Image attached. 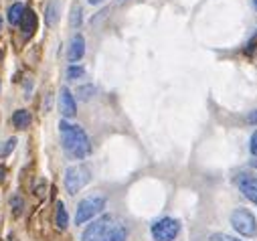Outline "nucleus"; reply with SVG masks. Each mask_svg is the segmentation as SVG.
Here are the masks:
<instances>
[{"label":"nucleus","instance_id":"nucleus-1","mask_svg":"<svg viewBox=\"0 0 257 241\" xmlns=\"http://www.w3.org/2000/svg\"><path fill=\"white\" fill-rule=\"evenodd\" d=\"M59 132H61V144L67 154H71L73 158H79V160L91 154L89 138L81 126L69 124L63 119V122H59Z\"/></svg>","mask_w":257,"mask_h":241},{"label":"nucleus","instance_id":"nucleus-2","mask_svg":"<svg viewBox=\"0 0 257 241\" xmlns=\"http://www.w3.org/2000/svg\"><path fill=\"white\" fill-rule=\"evenodd\" d=\"M105 209V197L101 195H91L87 199H83L79 205H77V211H75V225H83L87 221H91L95 215H99L101 211Z\"/></svg>","mask_w":257,"mask_h":241},{"label":"nucleus","instance_id":"nucleus-3","mask_svg":"<svg viewBox=\"0 0 257 241\" xmlns=\"http://www.w3.org/2000/svg\"><path fill=\"white\" fill-rule=\"evenodd\" d=\"M91 180V170L85 164H75L65 170V189L69 195H77Z\"/></svg>","mask_w":257,"mask_h":241},{"label":"nucleus","instance_id":"nucleus-4","mask_svg":"<svg viewBox=\"0 0 257 241\" xmlns=\"http://www.w3.org/2000/svg\"><path fill=\"white\" fill-rule=\"evenodd\" d=\"M231 225L243 237H253L257 233V221H255L253 213L247 209H235L231 213Z\"/></svg>","mask_w":257,"mask_h":241},{"label":"nucleus","instance_id":"nucleus-5","mask_svg":"<svg viewBox=\"0 0 257 241\" xmlns=\"http://www.w3.org/2000/svg\"><path fill=\"white\" fill-rule=\"evenodd\" d=\"M178 233H180V223L172 217H164L152 225L154 241H174Z\"/></svg>","mask_w":257,"mask_h":241},{"label":"nucleus","instance_id":"nucleus-6","mask_svg":"<svg viewBox=\"0 0 257 241\" xmlns=\"http://www.w3.org/2000/svg\"><path fill=\"white\" fill-rule=\"evenodd\" d=\"M109 223H111V217H109V215H103V217L95 219V221H93L91 225H87V229L83 231L81 241H101V237H103V233L107 231Z\"/></svg>","mask_w":257,"mask_h":241},{"label":"nucleus","instance_id":"nucleus-7","mask_svg":"<svg viewBox=\"0 0 257 241\" xmlns=\"http://www.w3.org/2000/svg\"><path fill=\"white\" fill-rule=\"evenodd\" d=\"M59 111L63 117H73L77 113V101L69 91V87H61L59 91Z\"/></svg>","mask_w":257,"mask_h":241},{"label":"nucleus","instance_id":"nucleus-8","mask_svg":"<svg viewBox=\"0 0 257 241\" xmlns=\"http://www.w3.org/2000/svg\"><path fill=\"white\" fill-rule=\"evenodd\" d=\"M239 191L245 199H249L251 203L257 205V178H253V176L239 178Z\"/></svg>","mask_w":257,"mask_h":241},{"label":"nucleus","instance_id":"nucleus-9","mask_svg":"<svg viewBox=\"0 0 257 241\" xmlns=\"http://www.w3.org/2000/svg\"><path fill=\"white\" fill-rule=\"evenodd\" d=\"M85 55V39L81 35H75L69 43V51H67V59L71 63H77L79 59Z\"/></svg>","mask_w":257,"mask_h":241},{"label":"nucleus","instance_id":"nucleus-10","mask_svg":"<svg viewBox=\"0 0 257 241\" xmlns=\"http://www.w3.org/2000/svg\"><path fill=\"white\" fill-rule=\"evenodd\" d=\"M37 25H39V21H37L35 11H31V9H29V11H25V15H23V19H21V31H23V35H25V37L35 35Z\"/></svg>","mask_w":257,"mask_h":241},{"label":"nucleus","instance_id":"nucleus-11","mask_svg":"<svg viewBox=\"0 0 257 241\" xmlns=\"http://www.w3.org/2000/svg\"><path fill=\"white\" fill-rule=\"evenodd\" d=\"M125 237H127L125 227H121V225H113V227H107V231L103 233L101 241H125Z\"/></svg>","mask_w":257,"mask_h":241},{"label":"nucleus","instance_id":"nucleus-12","mask_svg":"<svg viewBox=\"0 0 257 241\" xmlns=\"http://www.w3.org/2000/svg\"><path fill=\"white\" fill-rule=\"evenodd\" d=\"M25 5L23 3H15L13 7H9V13H7V19H9V23L13 25V27H19L21 25V19H23V15H25Z\"/></svg>","mask_w":257,"mask_h":241},{"label":"nucleus","instance_id":"nucleus-13","mask_svg":"<svg viewBox=\"0 0 257 241\" xmlns=\"http://www.w3.org/2000/svg\"><path fill=\"white\" fill-rule=\"evenodd\" d=\"M59 13H61V9H59V0H51V3L47 5V9H45V23H47L49 27L57 25V21H59Z\"/></svg>","mask_w":257,"mask_h":241},{"label":"nucleus","instance_id":"nucleus-14","mask_svg":"<svg viewBox=\"0 0 257 241\" xmlns=\"http://www.w3.org/2000/svg\"><path fill=\"white\" fill-rule=\"evenodd\" d=\"M13 124H15V128H19V130H27V128L31 126V113H29L27 109H17V111L13 113Z\"/></svg>","mask_w":257,"mask_h":241},{"label":"nucleus","instance_id":"nucleus-15","mask_svg":"<svg viewBox=\"0 0 257 241\" xmlns=\"http://www.w3.org/2000/svg\"><path fill=\"white\" fill-rule=\"evenodd\" d=\"M55 223H57V227L63 231V229H67V225H69V217H67V209H65V205H63L61 201L57 203V213H55Z\"/></svg>","mask_w":257,"mask_h":241},{"label":"nucleus","instance_id":"nucleus-16","mask_svg":"<svg viewBox=\"0 0 257 241\" xmlns=\"http://www.w3.org/2000/svg\"><path fill=\"white\" fill-rule=\"evenodd\" d=\"M81 21H83V11H81V7H79V5H73V9H71V17H69L71 27H79V25H81Z\"/></svg>","mask_w":257,"mask_h":241},{"label":"nucleus","instance_id":"nucleus-17","mask_svg":"<svg viewBox=\"0 0 257 241\" xmlns=\"http://www.w3.org/2000/svg\"><path fill=\"white\" fill-rule=\"evenodd\" d=\"M15 148H17V138H9V140H5L3 144H0V158L9 156Z\"/></svg>","mask_w":257,"mask_h":241},{"label":"nucleus","instance_id":"nucleus-18","mask_svg":"<svg viewBox=\"0 0 257 241\" xmlns=\"http://www.w3.org/2000/svg\"><path fill=\"white\" fill-rule=\"evenodd\" d=\"M83 75H85V69H83V67H79V65H71V67L67 69V79H69V81L81 79Z\"/></svg>","mask_w":257,"mask_h":241},{"label":"nucleus","instance_id":"nucleus-19","mask_svg":"<svg viewBox=\"0 0 257 241\" xmlns=\"http://www.w3.org/2000/svg\"><path fill=\"white\" fill-rule=\"evenodd\" d=\"M93 93H95V87H93V85H81V87H77V95H79V99H83V101L91 99Z\"/></svg>","mask_w":257,"mask_h":241},{"label":"nucleus","instance_id":"nucleus-20","mask_svg":"<svg viewBox=\"0 0 257 241\" xmlns=\"http://www.w3.org/2000/svg\"><path fill=\"white\" fill-rule=\"evenodd\" d=\"M209 241H241L239 237H231V235H227V233H213L211 237H209Z\"/></svg>","mask_w":257,"mask_h":241},{"label":"nucleus","instance_id":"nucleus-21","mask_svg":"<svg viewBox=\"0 0 257 241\" xmlns=\"http://www.w3.org/2000/svg\"><path fill=\"white\" fill-rule=\"evenodd\" d=\"M11 207L15 209V215H21V211H23V199L21 197L11 199Z\"/></svg>","mask_w":257,"mask_h":241},{"label":"nucleus","instance_id":"nucleus-22","mask_svg":"<svg viewBox=\"0 0 257 241\" xmlns=\"http://www.w3.org/2000/svg\"><path fill=\"white\" fill-rule=\"evenodd\" d=\"M249 150H251V154H253V156H257V132H253V136H251Z\"/></svg>","mask_w":257,"mask_h":241},{"label":"nucleus","instance_id":"nucleus-23","mask_svg":"<svg viewBox=\"0 0 257 241\" xmlns=\"http://www.w3.org/2000/svg\"><path fill=\"white\" fill-rule=\"evenodd\" d=\"M247 124H253V126L257 124V109H253V111L247 115Z\"/></svg>","mask_w":257,"mask_h":241},{"label":"nucleus","instance_id":"nucleus-24","mask_svg":"<svg viewBox=\"0 0 257 241\" xmlns=\"http://www.w3.org/2000/svg\"><path fill=\"white\" fill-rule=\"evenodd\" d=\"M87 3H89V5H93V7H95V5H101V3H103V0H87Z\"/></svg>","mask_w":257,"mask_h":241},{"label":"nucleus","instance_id":"nucleus-25","mask_svg":"<svg viewBox=\"0 0 257 241\" xmlns=\"http://www.w3.org/2000/svg\"><path fill=\"white\" fill-rule=\"evenodd\" d=\"M251 166H253V168H257V156H255V158H251Z\"/></svg>","mask_w":257,"mask_h":241},{"label":"nucleus","instance_id":"nucleus-26","mask_svg":"<svg viewBox=\"0 0 257 241\" xmlns=\"http://www.w3.org/2000/svg\"><path fill=\"white\" fill-rule=\"evenodd\" d=\"M5 174H7V170H5V168H3V166H0V178H3V176H5Z\"/></svg>","mask_w":257,"mask_h":241},{"label":"nucleus","instance_id":"nucleus-27","mask_svg":"<svg viewBox=\"0 0 257 241\" xmlns=\"http://www.w3.org/2000/svg\"><path fill=\"white\" fill-rule=\"evenodd\" d=\"M0 31H3V17H0Z\"/></svg>","mask_w":257,"mask_h":241},{"label":"nucleus","instance_id":"nucleus-28","mask_svg":"<svg viewBox=\"0 0 257 241\" xmlns=\"http://www.w3.org/2000/svg\"><path fill=\"white\" fill-rule=\"evenodd\" d=\"M253 7H255V11H257V0H253Z\"/></svg>","mask_w":257,"mask_h":241},{"label":"nucleus","instance_id":"nucleus-29","mask_svg":"<svg viewBox=\"0 0 257 241\" xmlns=\"http://www.w3.org/2000/svg\"><path fill=\"white\" fill-rule=\"evenodd\" d=\"M0 87H3V83H0Z\"/></svg>","mask_w":257,"mask_h":241},{"label":"nucleus","instance_id":"nucleus-30","mask_svg":"<svg viewBox=\"0 0 257 241\" xmlns=\"http://www.w3.org/2000/svg\"><path fill=\"white\" fill-rule=\"evenodd\" d=\"M0 57H3V53H0Z\"/></svg>","mask_w":257,"mask_h":241}]
</instances>
